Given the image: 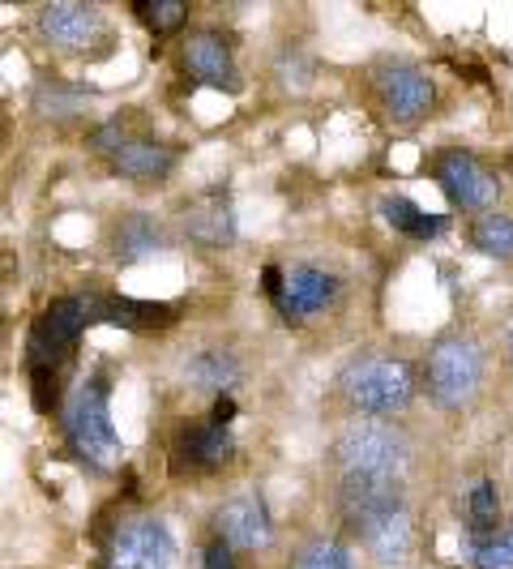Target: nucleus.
I'll use <instances>...</instances> for the list:
<instances>
[{
  "instance_id": "nucleus-1",
  "label": "nucleus",
  "mask_w": 513,
  "mask_h": 569,
  "mask_svg": "<svg viewBox=\"0 0 513 569\" xmlns=\"http://www.w3.org/2000/svg\"><path fill=\"white\" fill-rule=\"evenodd\" d=\"M420 395V369L402 356H355L339 372V399L351 416L369 420H399L402 411Z\"/></svg>"
},
{
  "instance_id": "nucleus-2",
  "label": "nucleus",
  "mask_w": 513,
  "mask_h": 569,
  "mask_svg": "<svg viewBox=\"0 0 513 569\" xmlns=\"http://www.w3.org/2000/svg\"><path fill=\"white\" fill-rule=\"evenodd\" d=\"M60 428H64V441L73 446V455L90 462L94 471H112L124 446H120V432L112 425V377L108 369L82 377L64 402H60Z\"/></svg>"
},
{
  "instance_id": "nucleus-3",
  "label": "nucleus",
  "mask_w": 513,
  "mask_h": 569,
  "mask_svg": "<svg viewBox=\"0 0 513 569\" xmlns=\"http://www.w3.org/2000/svg\"><path fill=\"white\" fill-rule=\"evenodd\" d=\"M411 437L399 420H369L351 416L334 432L330 458L339 476H385V480H406L411 476Z\"/></svg>"
},
{
  "instance_id": "nucleus-4",
  "label": "nucleus",
  "mask_w": 513,
  "mask_h": 569,
  "mask_svg": "<svg viewBox=\"0 0 513 569\" xmlns=\"http://www.w3.org/2000/svg\"><path fill=\"white\" fill-rule=\"evenodd\" d=\"M487 356L484 342L471 330H450L428 347L424 365H420V386L428 390L432 407L441 411H466L484 390Z\"/></svg>"
},
{
  "instance_id": "nucleus-5",
  "label": "nucleus",
  "mask_w": 513,
  "mask_h": 569,
  "mask_svg": "<svg viewBox=\"0 0 513 569\" xmlns=\"http://www.w3.org/2000/svg\"><path fill=\"white\" fill-rule=\"evenodd\" d=\"M94 291L90 296H60L52 300L27 335V369L30 377H57L69 351L78 347L86 326H94Z\"/></svg>"
},
{
  "instance_id": "nucleus-6",
  "label": "nucleus",
  "mask_w": 513,
  "mask_h": 569,
  "mask_svg": "<svg viewBox=\"0 0 513 569\" xmlns=\"http://www.w3.org/2000/svg\"><path fill=\"white\" fill-rule=\"evenodd\" d=\"M432 180L441 184L450 206L475 214V219L496 210V201H501V176L471 150H441L432 159Z\"/></svg>"
},
{
  "instance_id": "nucleus-7",
  "label": "nucleus",
  "mask_w": 513,
  "mask_h": 569,
  "mask_svg": "<svg viewBox=\"0 0 513 569\" xmlns=\"http://www.w3.org/2000/svg\"><path fill=\"white\" fill-rule=\"evenodd\" d=\"M34 30L43 34L48 48H57L64 57H94L99 43L108 39V18L103 9L82 0H52L34 13Z\"/></svg>"
},
{
  "instance_id": "nucleus-8",
  "label": "nucleus",
  "mask_w": 513,
  "mask_h": 569,
  "mask_svg": "<svg viewBox=\"0 0 513 569\" xmlns=\"http://www.w3.org/2000/svg\"><path fill=\"white\" fill-rule=\"evenodd\" d=\"M372 90L394 124H420L436 108V82L411 60H381L372 69Z\"/></svg>"
},
{
  "instance_id": "nucleus-9",
  "label": "nucleus",
  "mask_w": 513,
  "mask_h": 569,
  "mask_svg": "<svg viewBox=\"0 0 513 569\" xmlns=\"http://www.w3.org/2000/svg\"><path fill=\"white\" fill-rule=\"evenodd\" d=\"M171 557H175V543H171L168 522L142 513L120 522V531L103 548V569H171Z\"/></svg>"
},
{
  "instance_id": "nucleus-10",
  "label": "nucleus",
  "mask_w": 513,
  "mask_h": 569,
  "mask_svg": "<svg viewBox=\"0 0 513 569\" xmlns=\"http://www.w3.org/2000/svg\"><path fill=\"white\" fill-rule=\"evenodd\" d=\"M214 536L228 543L231 552H270L274 548V518L256 492H240L214 513Z\"/></svg>"
},
{
  "instance_id": "nucleus-11",
  "label": "nucleus",
  "mask_w": 513,
  "mask_h": 569,
  "mask_svg": "<svg viewBox=\"0 0 513 569\" xmlns=\"http://www.w3.org/2000/svg\"><path fill=\"white\" fill-rule=\"evenodd\" d=\"M231 462H235L231 428L205 420V425H193L180 432L175 455H171V471L175 476H214V471H223Z\"/></svg>"
},
{
  "instance_id": "nucleus-12",
  "label": "nucleus",
  "mask_w": 513,
  "mask_h": 569,
  "mask_svg": "<svg viewBox=\"0 0 513 569\" xmlns=\"http://www.w3.org/2000/svg\"><path fill=\"white\" fill-rule=\"evenodd\" d=\"M342 296L339 274L321 270V266H291L283 270V291H279V309L286 321H309V317L334 309Z\"/></svg>"
},
{
  "instance_id": "nucleus-13",
  "label": "nucleus",
  "mask_w": 513,
  "mask_h": 569,
  "mask_svg": "<svg viewBox=\"0 0 513 569\" xmlns=\"http://www.w3.org/2000/svg\"><path fill=\"white\" fill-rule=\"evenodd\" d=\"M184 69H189V78L201 86H214V90H228V94L240 90L235 57H231V48L223 43L219 30H193V34L184 39Z\"/></svg>"
},
{
  "instance_id": "nucleus-14",
  "label": "nucleus",
  "mask_w": 513,
  "mask_h": 569,
  "mask_svg": "<svg viewBox=\"0 0 513 569\" xmlns=\"http://www.w3.org/2000/svg\"><path fill=\"white\" fill-rule=\"evenodd\" d=\"M355 543L364 548V557L376 569H406L411 557H415V513H411V506L390 513V518H381Z\"/></svg>"
},
{
  "instance_id": "nucleus-15",
  "label": "nucleus",
  "mask_w": 513,
  "mask_h": 569,
  "mask_svg": "<svg viewBox=\"0 0 513 569\" xmlns=\"http://www.w3.org/2000/svg\"><path fill=\"white\" fill-rule=\"evenodd\" d=\"M175 163H180V150H175V146L142 142V138L124 142L112 154L115 176H124V180H133V184H163L171 171H175Z\"/></svg>"
},
{
  "instance_id": "nucleus-16",
  "label": "nucleus",
  "mask_w": 513,
  "mask_h": 569,
  "mask_svg": "<svg viewBox=\"0 0 513 569\" xmlns=\"http://www.w3.org/2000/svg\"><path fill=\"white\" fill-rule=\"evenodd\" d=\"M244 377V365L231 347H201L184 360V381L193 390H210L214 399L219 395H231V386Z\"/></svg>"
},
{
  "instance_id": "nucleus-17",
  "label": "nucleus",
  "mask_w": 513,
  "mask_h": 569,
  "mask_svg": "<svg viewBox=\"0 0 513 569\" xmlns=\"http://www.w3.org/2000/svg\"><path fill=\"white\" fill-rule=\"evenodd\" d=\"M505 527V518H501V492L496 485L480 476V480H471L466 488V540H471V566H475V557H480V548L496 540V531Z\"/></svg>"
},
{
  "instance_id": "nucleus-18",
  "label": "nucleus",
  "mask_w": 513,
  "mask_h": 569,
  "mask_svg": "<svg viewBox=\"0 0 513 569\" xmlns=\"http://www.w3.org/2000/svg\"><path fill=\"white\" fill-rule=\"evenodd\" d=\"M163 249H168V231H163L159 219H150V214H124V219H115V228H112L115 261L133 266V261H145V257L163 253Z\"/></svg>"
},
{
  "instance_id": "nucleus-19",
  "label": "nucleus",
  "mask_w": 513,
  "mask_h": 569,
  "mask_svg": "<svg viewBox=\"0 0 513 569\" xmlns=\"http://www.w3.org/2000/svg\"><path fill=\"white\" fill-rule=\"evenodd\" d=\"M94 317L124 326V330H163L175 321V309L150 305V300H129V296H94Z\"/></svg>"
},
{
  "instance_id": "nucleus-20",
  "label": "nucleus",
  "mask_w": 513,
  "mask_h": 569,
  "mask_svg": "<svg viewBox=\"0 0 513 569\" xmlns=\"http://www.w3.org/2000/svg\"><path fill=\"white\" fill-rule=\"evenodd\" d=\"M184 236L205 249H228L235 240V214L228 201H201L184 214Z\"/></svg>"
},
{
  "instance_id": "nucleus-21",
  "label": "nucleus",
  "mask_w": 513,
  "mask_h": 569,
  "mask_svg": "<svg viewBox=\"0 0 513 569\" xmlns=\"http://www.w3.org/2000/svg\"><path fill=\"white\" fill-rule=\"evenodd\" d=\"M466 240H471L475 253L496 257V261H513V214L510 210H487L480 219H471Z\"/></svg>"
},
{
  "instance_id": "nucleus-22",
  "label": "nucleus",
  "mask_w": 513,
  "mask_h": 569,
  "mask_svg": "<svg viewBox=\"0 0 513 569\" xmlns=\"http://www.w3.org/2000/svg\"><path fill=\"white\" fill-rule=\"evenodd\" d=\"M286 569H355V561L339 536H309L291 548Z\"/></svg>"
},
{
  "instance_id": "nucleus-23",
  "label": "nucleus",
  "mask_w": 513,
  "mask_h": 569,
  "mask_svg": "<svg viewBox=\"0 0 513 569\" xmlns=\"http://www.w3.org/2000/svg\"><path fill=\"white\" fill-rule=\"evenodd\" d=\"M381 214H385V223L394 231H402L406 240H432V236L445 231V219H441V214H424L415 201L402 198V193L381 201Z\"/></svg>"
},
{
  "instance_id": "nucleus-24",
  "label": "nucleus",
  "mask_w": 513,
  "mask_h": 569,
  "mask_svg": "<svg viewBox=\"0 0 513 569\" xmlns=\"http://www.w3.org/2000/svg\"><path fill=\"white\" fill-rule=\"evenodd\" d=\"M133 13H138V22H142L150 34H175V30L189 22V4H180V0H154V4H138Z\"/></svg>"
},
{
  "instance_id": "nucleus-25",
  "label": "nucleus",
  "mask_w": 513,
  "mask_h": 569,
  "mask_svg": "<svg viewBox=\"0 0 513 569\" xmlns=\"http://www.w3.org/2000/svg\"><path fill=\"white\" fill-rule=\"evenodd\" d=\"M475 569H513V513H510V522L496 531V540L487 543V548H480Z\"/></svg>"
},
{
  "instance_id": "nucleus-26",
  "label": "nucleus",
  "mask_w": 513,
  "mask_h": 569,
  "mask_svg": "<svg viewBox=\"0 0 513 569\" xmlns=\"http://www.w3.org/2000/svg\"><path fill=\"white\" fill-rule=\"evenodd\" d=\"M201 569H235V552L219 536H210L201 548Z\"/></svg>"
},
{
  "instance_id": "nucleus-27",
  "label": "nucleus",
  "mask_w": 513,
  "mask_h": 569,
  "mask_svg": "<svg viewBox=\"0 0 513 569\" xmlns=\"http://www.w3.org/2000/svg\"><path fill=\"white\" fill-rule=\"evenodd\" d=\"M210 420L231 428V420H235V402H231V395H219V399H214V416H210Z\"/></svg>"
},
{
  "instance_id": "nucleus-28",
  "label": "nucleus",
  "mask_w": 513,
  "mask_h": 569,
  "mask_svg": "<svg viewBox=\"0 0 513 569\" xmlns=\"http://www.w3.org/2000/svg\"><path fill=\"white\" fill-rule=\"evenodd\" d=\"M505 365H510V372H513V326L505 330Z\"/></svg>"
}]
</instances>
